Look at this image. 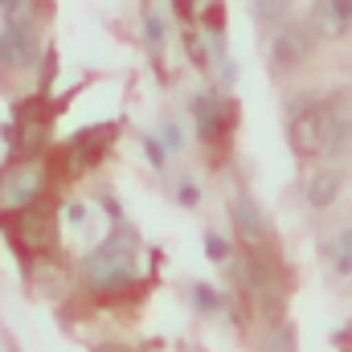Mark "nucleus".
Segmentation results:
<instances>
[{
	"label": "nucleus",
	"instance_id": "f257e3e1",
	"mask_svg": "<svg viewBox=\"0 0 352 352\" xmlns=\"http://www.w3.org/2000/svg\"><path fill=\"white\" fill-rule=\"evenodd\" d=\"M287 135H291V144H295L299 156H324V152H332V148L340 144V119H336L332 107L320 102V107L299 111V115L291 119Z\"/></svg>",
	"mask_w": 352,
	"mask_h": 352
},
{
	"label": "nucleus",
	"instance_id": "f03ea898",
	"mask_svg": "<svg viewBox=\"0 0 352 352\" xmlns=\"http://www.w3.org/2000/svg\"><path fill=\"white\" fill-rule=\"evenodd\" d=\"M41 192H45V164H41V160L12 164L8 173L0 176V209H4V213L29 209Z\"/></svg>",
	"mask_w": 352,
	"mask_h": 352
},
{
	"label": "nucleus",
	"instance_id": "7ed1b4c3",
	"mask_svg": "<svg viewBox=\"0 0 352 352\" xmlns=\"http://www.w3.org/2000/svg\"><path fill=\"white\" fill-rule=\"evenodd\" d=\"M87 270H90V283H94L98 291L123 287V283L131 278V246H127V242H115V246L94 250V258H90Z\"/></svg>",
	"mask_w": 352,
	"mask_h": 352
},
{
	"label": "nucleus",
	"instance_id": "20e7f679",
	"mask_svg": "<svg viewBox=\"0 0 352 352\" xmlns=\"http://www.w3.org/2000/svg\"><path fill=\"white\" fill-rule=\"evenodd\" d=\"M307 29L320 41H340L352 29V0H316L307 12Z\"/></svg>",
	"mask_w": 352,
	"mask_h": 352
},
{
	"label": "nucleus",
	"instance_id": "39448f33",
	"mask_svg": "<svg viewBox=\"0 0 352 352\" xmlns=\"http://www.w3.org/2000/svg\"><path fill=\"white\" fill-rule=\"evenodd\" d=\"M33 58V37L21 29V25H12L4 37H0V62L4 66H25Z\"/></svg>",
	"mask_w": 352,
	"mask_h": 352
},
{
	"label": "nucleus",
	"instance_id": "423d86ee",
	"mask_svg": "<svg viewBox=\"0 0 352 352\" xmlns=\"http://www.w3.org/2000/svg\"><path fill=\"white\" fill-rule=\"evenodd\" d=\"M336 197H340V173H316V176H307V205L328 209Z\"/></svg>",
	"mask_w": 352,
	"mask_h": 352
},
{
	"label": "nucleus",
	"instance_id": "0eeeda50",
	"mask_svg": "<svg viewBox=\"0 0 352 352\" xmlns=\"http://www.w3.org/2000/svg\"><path fill=\"white\" fill-rule=\"evenodd\" d=\"M303 54H307V33L283 29V33L274 37V62H278V66H291V62H299Z\"/></svg>",
	"mask_w": 352,
	"mask_h": 352
},
{
	"label": "nucleus",
	"instance_id": "6e6552de",
	"mask_svg": "<svg viewBox=\"0 0 352 352\" xmlns=\"http://www.w3.org/2000/svg\"><path fill=\"white\" fill-rule=\"evenodd\" d=\"M230 209H234V226H238L250 242H263L266 238V221L258 217V209H254L250 201H234Z\"/></svg>",
	"mask_w": 352,
	"mask_h": 352
},
{
	"label": "nucleus",
	"instance_id": "1a4fd4ad",
	"mask_svg": "<svg viewBox=\"0 0 352 352\" xmlns=\"http://www.w3.org/2000/svg\"><path fill=\"white\" fill-rule=\"evenodd\" d=\"M217 111H221V107H217L213 98H197V123H201V135H205V140L217 135V119H221Z\"/></svg>",
	"mask_w": 352,
	"mask_h": 352
},
{
	"label": "nucleus",
	"instance_id": "9d476101",
	"mask_svg": "<svg viewBox=\"0 0 352 352\" xmlns=\"http://www.w3.org/2000/svg\"><path fill=\"white\" fill-rule=\"evenodd\" d=\"M332 258H336V270H352V226L336 238V246H332Z\"/></svg>",
	"mask_w": 352,
	"mask_h": 352
},
{
	"label": "nucleus",
	"instance_id": "9b49d317",
	"mask_svg": "<svg viewBox=\"0 0 352 352\" xmlns=\"http://www.w3.org/2000/svg\"><path fill=\"white\" fill-rule=\"evenodd\" d=\"M283 8H287V0H254V12H258V21L283 16Z\"/></svg>",
	"mask_w": 352,
	"mask_h": 352
},
{
	"label": "nucleus",
	"instance_id": "f8f14e48",
	"mask_svg": "<svg viewBox=\"0 0 352 352\" xmlns=\"http://www.w3.org/2000/svg\"><path fill=\"white\" fill-rule=\"evenodd\" d=\"M192 295H197V303H201V311H217V295H213L209 287H197Z\"/></svg>",
	"mask_w": 352,
	"mask_h": 352
},
{
	"label": "nucleus",
	"instance_id": "ddd939ff",
	"mask_svg": "<svg viewBox=\"0 0 352 352\" xmlns=\"http://www.w3.org/2000/svg\"><path fill=\"white\" fill-rule=\"evenodd\" d=\"M205 254L209 258H226V242L221 238H205Z\"/></svg>",
	"mask_w": 352,
	"mask_h": 352
},
{
	"label": "nucleus",
	"instance_id": "4468645a",
	"mask_svg": "<svg viewBox=\"0 0 352 352\" xmlns=\"http://www.w3.org/2000/svg\"><path fill=\"white\" fill-rule=\"evenodd\" d=\"M164 140H168V148H180V131H176L173 123H168V127H164Z\"/></svg>",
	"mask_w": 352,
	"mask_h": 352
},
{
	"label": "nucleus",
	"instance_id": "2eb2a0df",
	"mask_svg": "<svg viewBox=\"0 0 352 352\" xmlns=\"http://www.w3.org/2000/svg\"><path fill=\"white\" fill-rule=\"evenodd\" d=\"M12 4H16V0H0V8H12Z\"/></svg>",
	"mask_w": 352,
	"mask_h": 352
}]
</instances>
